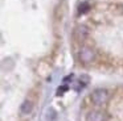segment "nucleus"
Returning a JSON list of instances; mask_svg holds the SVG:
<instances>
[{
    "instance_id": "1",
    "label": "nucleus",
    "mask_w": 123,
    "mask_h": 121,
    "mask_svg": "<svg viewBox=\"0 0 123 121\" xmlns=\"http://www.w3.org/2000/svg\"><path fill=\"white\" fill-rule=\"evenodd\" d=\"M90 97H91V101L95 105H105L110 99V94L105 88H97L91 92Z\"/></svg>"
},
{
    "instance_id": "2",
    "label": "nucleus",
    "mask_w": 123,
    "mask_h": 121,
    "mask_svg": "<svg viewBox=\"0 0 123 121\" xmlns=\"http://www.w3.org/2000/svg\"><path fill=\"white\" fill-rule=\"evenodd\" d=\"M78 57H80V60L83 63V65H89V63H91V62L95 60L97 54H95V51H94L93 47L86 46V45H85V46H82L80 49Z\"/></svg>"
},
{
    "instance_id": "3",
    "label": "nucleus",
    "mask_w": 123,
    "mask_h": 121,
    "mask_svg": "<svg viewBox=\"0 0 123 121\" xmlns=\"http://www.w3.org/2000/svg\"><path fill=\"white\" fill-rule=\"evenodd\" d=\"M87 36H89V29L86 25H78L74 29V38L78 42H83L87 38Z\"/></svg>"
},
{
    "instance_id": "4",
    "label": "nucleus",
    "mask_w": 123,
    "mask_h": 121,
    "mask_svg": "<svg viewBox=\"0 0 123 121\" xmlns=\"http://www.w3.org/2000/svg\"><path fill=\"white\" fill-rule=\"evenodd\" d=\"M106 113L102 110H90L86 116V121H106Z\"/></svg>"
},
{
    "instance_id": "5",
    "label": "nucleus",
    "mask_w": 123,
    "mask_h": 121,
    "mask_svg": "<svg viewBox=\"0 0 123 121\" xmlns=\"http://www.w3.org/2000/svg\"><path fill=\"white\" fill-rule=\"evenodd\" d=\"M20 109H21V113H23V115H28V113H31V112H32V109H33V101H32L31 99L25 100V101L21 104Z\"/></svg>"
},
{
    "instance_id": "6",
    "label": "nucleus",
    "mask_w": 123,
    "mask_h": 121,
    "mask_svg": "<svg viewBox=\"0 0 123 121\" xmlns=\"http://www.w3.org/2000/svg\"><path fill=\"white\" fill-rule=\"evenodd\" d=\"M89 8H90V7H89L87 3H83L82 5H80V13H85V12H87Z\"/></svg>"
}]
</instances>
